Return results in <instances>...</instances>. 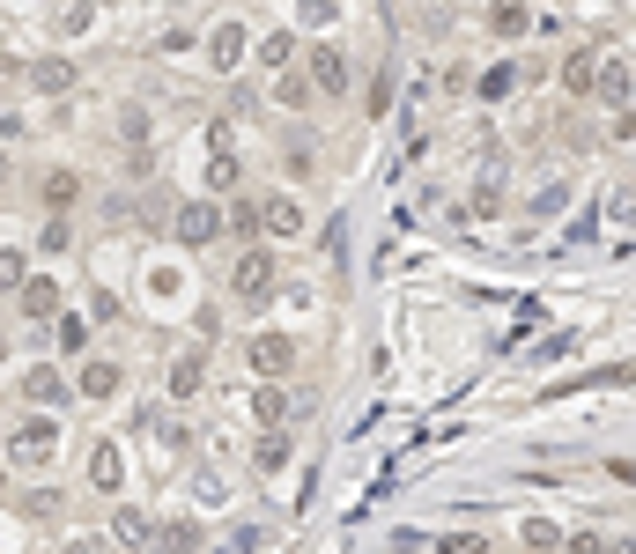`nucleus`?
<instances>
[{
	"mask_svg": "<svg viewBox=\"0 0 636 554\" xmlns=\"http://www.w3.org/2000/svg\"><path fill=\"white\" fill-rule=\"evenodd\" d=\"M563 554H614L600 532H563Z\"/></svg>",
	"mask_w": 636,
	"mask_h": 554,
	"instance_id": "nucleus-33",
	"label": "nucleus"
},
{
	"mask_svg": "<svg viewBox=\"0 0 636 554\" xmlns=\"http://www.w3.org/2000/svg\"><path fill=\"white\" fill-rule=\"evenodd\" d=\"M82 481L97 488V495H119V488H126V451L111 444V436H97V444H89V473H82Z\"/></svg>",
	"mask_w": 636,
	"mask_h": 554,
	"instance_id": "nucleus-10",
	"label": "nucleus"
},
{
	"mask_svg": "<svg viewBox=\"0 0 636 554\" xmlns=\"http://www.w3.org/2000/svg\"><path fill=\"white\" fill-rule=\"evenodd\" d=\"M592 82H600V52H570L563 60V89L570 97H592Z\"/></svg>",
	"mask_w": 636,
	"mask_h": 554,
	"instance_id": "nucleus-22",
	"label": "nucleus"
},
{
	"mask_svg": "<svg viewBox=\"0 0 636 554\" xmlns=\"http://www.w3.org/2000/svg\"><path fill=\"white\" fill-rule=\"evenodd\" d=\"M104 8H119V0H104Z\"/></svg>",
	"mask_w": 636,
	"mask_h": 554,
	"instance_id": "nucleus-42",
	"label": "nucleus"
},
{
	"mask_svg": "<svg viewBox=\"0 0 636 554\" xmlns=\"http://www.w3.org/2000/svg\"><path fill=\"white\" fill-rule=\"evenodd\" d=\"M511 89H518V67H511V60H489V67L474 74V97H481V104H503Z\"/></svg>",
	"mask_w": 636,
	"mask_h": 554,
	"instance_id": "nucleus-19",
	"label": "nucleus"
},
{
	"mask_svg": "<svg viewBox=\"0 0 636 554\" xmlns=\"http://www.w3.org/2000/svg\"><path fill=\"white\" fill-rule=\"evenodd\" d=\"M526 547H533V554H555V547H563V532H555L548 518H533V525H526Z\"/></svg>",
	"mask_w": 636,
	"mask_h": 554,
	"instance_id": "nucleus-32",
	"label": "nucleus"
},
{
	"mask_svg": "<svg viewBox=\"0 0 636 554\" xmlns=\"http://www.w3.org/2000/svg\"><path fill=\"white\" fill-rule=\"evenodd\" d=\"M23 510H30V518H60L67 495H60V488H30V495H23Z\"/></svg>",
	"mask_w": 636,
	"mask_h": 554,
	"instance_id": "nucleus-30",
	"label": "nucleus"
},
{
	"mask_svg": "<svg viewBox=\"0 0 636 554\" xmlns=\"http://www.w3.org/2000/svg\"><path fill=\"white\" fill-rule=\"evenodd\" d=\"M89 318H97V326H111V318H119V296H111V289H97V303H89Z\"/></svg>",
	"mask_w": 636,
	"mask_h": 554,
	"instance_id": "nucleus-38",
	"label": "nucleus"
},
{
	"mask_svg": "<svg viewBox=\"0 0 636 554\" xmlns=\"http://www.w3.org/2000/svg\"><path fill=\"white\" fill-rule=\"evenodd\" d=\"M89 23H97V0H82V8H60V30L74 37V30H89Z\"/></svg>",
	"mask_w": 636,
	"mask_h": 554,
	"instance_id": "nucleus-34",
	"label": "nucleus"
},
{
	"mask_svg": "<svg viewBox=\"0 0 636 554\" xmlns=\"http://www.w3.org/2000/svg\"><path fill=\"white\" fill-rule=\"evenodd\" d=\"M503 207V185H474V215H496Z\"/></svg>",
	"mask_w": 636,
	"mask_h": 554,
	"instance_id": "nucleus-37",
	"label": "nucleus"
},
{
	"mask_svg": "<svg viewBox=\"0 0 636 554\" xmlns=\"http://www.w3.org/2000/svg\"><path fill=\"white\" fill-rule=\"evenodd\" d=\"M37 244H45V252H67V244H74V229H67V215H52V222H45V237H37Z\"/></svg>",
	"mask_w": 636,
	"mask_h": 554,
	"instance_id": "nucleus-35",
	"label": "nucleus"
},
{
	"mask_svg": "<svg viewBox=\"0 0 636 554\" xmlns=\"http://www.w3.org/2000/svg\"><path fill=\"white\" fill-rule=\"evenodd\" d=\"M592 97H600L607 111H636V82L622 60H600V82H592Z\"/></svg>",
	"mask_w": 636,
	"mask_h": 554,
	"instance_id": "nucleus-13",
	"label": "nucleus"
},
{
	"mask_svg": "<svg viewBox=\"0 0 636 554\" xmlns=\"http://www.w3.org/2000/svg\"><path fill=\"white\" fill-rule=\"evenodd\" d=\"M0 370H8V333H0Z\"/></svg>",
	"mask_w": 636,
	"mask_h": 554,
	"instance_id": "nucleus-40",
	"label": "nucleus"
},
{
	"mask_svg": "<svg viewBox=\"0 0 636 554\" xmlns=\"http://www.w3.org/2000/svg\"><path fill=\"white\" fill-rule=\"evenodd\" d=\"M437 554H489V532H444Z\"/></svg>",
	"mask_w": 636,
	"mask_h": 554,
	"instance_id": "nucleus-31",
	"label": "nucleus"
},
{
	"mask_svg": "<svg viewBox=\"0 0 636 554\" xmlns=\"http://www.w3.org/2000/svg\"><path fill=\"white\" fill-rule=\"evenodd\" d=\"M74 200H82V178H74V170H45V207L52 215H67Z\"/></svg>",
	"mask_w": 636,
	"mask_h": 554,
	"instance_id": "nucleus-24",
	"label": "nucleus"
},
{
	"mask_svg": "<svg viewBox=\"0 0 636 554\" xmlns=\"http://www.w3.org/2000/svg\"><path fill=\"white\" fill-rule=\"evenodd\" d=\"M8 458H15L23 473H45L52 458H60V422H52V414H23L15 436H8Z\"/></svg>",
	"mask_w": 636,
	"mask_h": 554,
	"instance_id": "nucleus-1",
	"label": "nucleus"
},
{
	"mask_svg": "<svg viewBox=\"0 0 636 554\" xmlns=\"http://www.w3.org/2000/svg\"><path fill=\"white\" fill-rule=\"evenodd\" d=\"M563 207H570V178H555V185H540V193H533V215H540V222L563 215Z\"/></svg>",
	"mask_w": 636,
	"mask_h": 554,
	"instance_id": "nucleus-29",
	"label": "nucleus"
},
{
	"mask_svg": "<svg viewBox=\"0 0 636 554\" xmlns=\"http://www.w3.org/2000/svg\"><path fill=\"white\" fill-rule=\"evenodd\" d=\"M259 222H267L274 244L304 237V200H296V193H267V200H259Z\"/></svg>",
	"mask_w": 636,
	"mask_h": 554,
	"instance_id": "nucleus-11",
	"label": "nucleus"
},
{
	"mask_svg": "<svg viewBox=\"0 0 636 554\" xmlns=\"http://www.w3.org/2000/svg\"><path fill=\"white\" fill-rule=\"evenodd\" d=\"M274 104H282V111H311L318 104V89H311V74H274Z\"/></svg>",
	"mask_w": 636,
	"mask_h": 554,
	"instance_id": "nucleus-21",
	"label": "nucleus"
},
{
	"mask_svg": "<svg viewBox=\"0 0 636 554\" xmlns=\"http://www.w3.org/2000/svg\"><path fill=\"white\" fill-rule=\"evenodd\" d=\"M119 133H126V141H148V111L126 104V111H119Z\"/></svg>",
	"mask_w": 636,
	"mask_h": 554,
	"instance_id": "nucleus-36",
	"label": "nucleus"
},
{
	"mask_svg": "<svg viewBox=\"0 0 636 554\" xmlns=\"http://www.w3.org/2000/svg\"><path fill=\"white\" fill-rule=\"evenodd\" d=\"M304 74H311L318 97H348V89H355L348 52H341V45H326V37H318V45H304Z\"/></svg>",
	"mask_w": 636,
	"mask_h": 554,
	"instance_id": "nucleus-4",
	"label": "nucleus"
},
{
	"mask_svg": "<svg viewBox=\"0 0 636 554\" xmlns=\"http://www.w3.org/2000/svg\"><path fill=\"white\" fill-rule=\"evenodd\" d=\"M23 82L37 89V97H74L82 67H74V60H30V67H23Z\"/></svg>",
	"mask_w": 636,
	"mask_h": 554,
	"instance_id": "nucleus-12",
	"label": "nucleus"
},
{
	"mask_svg": "<svg viewBox=\"0 0 636 554\" xmlns=\"http://www.w3.org/2000/svg\"><path fill=\"white\" fill-rule=\"evenodd\" d=\"M237 178H245V170H237V156L215 141V156H208V193H222V200H230V193H237Z\"/></svg>",
	"mask_w": 636,
	"mask_h": 554,
	"instance_id": "nucleus-25",
	"label": "nucleus"
},
{
	"mask_svg": "<svg viewBox=\"0 0 636 554\" xmlns=\"http://www.w3.org/2000/svg\"><path fill=\"white\" fill-rule=\"evenodd\" d=\"M0 185H8V148H0Z\"/></svg>",
	"mask_w": 636,
	"mask_h": 554,
	"instance_id": "nucleus-41",
	"label": "nucleus"
},
{
	"mask_svg": "<svg viewBox=\"0 0 636 554\" xmlns=\"http://www.w3.org/2000/svg\"><path fill=\"white\" fill-rule=\"evenodd\" d=\"M230 296H237V303H267V296H274V252H267V244H245V252H237Z\"/></svg>",
	"mask_w": 636,
	"mask_h": 554,
	"instance_id": "nucleus-5",
	"label": "nucleus"
},
{
	"mask_svg": "<svg viewBox=\"0 0 636 554\" xmlns=\"http://www.w3.org/2000/svg\"><path fill=\"white\" fill-rule=\"evenodd\" d=\"M282 458H289V436H282V429H267V436L252 444V473H274Z\"/></svg>",
	"mask_w": 636,
	"mask_h": 554,
	"instance_id": "nucleus-28",
	"label": "nucleus"
},
{
	"mask_svg": "<svg viewBox=\"0 0 636 554\" xmlns=\"http://www.w3.org/2000/svg\"><path fill=\"white\" fill-rule=\"evenodd\" d=\"M252 429H289V392L252 377Z\"/></svg>",
	"mask_w": 636,
	"mask_h": 554,
	"instance_id": "nucleus-17",
	"label": "nucleus"
},
{
	"mask_svg": "<svg viewBox=\"0 0 636 554\" xmlns=\"http://www.w3.org/2000/svg\"><path fill=\"white\" fill-rule=\"evenodd\" d=\"M607 222H629V229H636V200H614V207H607Z\"/></svg>",
	"mask_w": 636,
	"mask_h": 554,
	"instance_id": "nucleus-39",
	"label": "nucleus"
},
{
	"mask_svg": "<svg viewBox=\"0 0 636 554\" xmlns=\"http://www.w3.org/2000/svg\"><path fill=\"white\" fill-rule=\"evenodd\" d=\"M74 392L104 407V399H119V392H126V370H119L111 355H82V370H74Z\"/></svg>",
	"mask_w": 636,
	"mask_h": 554,
	"instance_id": "nucleus-9",
	"label": "nucleus"
},
{
	"mask_svg": "<svg viewBox=\"0 0 636 554\" xmlns=\"http://www.w3.org/2000/svg\"><path fill=\"white\" fill-rule=\"evenodd\" d=\"M52 340H60V355H89V318L82 311H60V318H52Z\"/></svg>",
	"mask_w": 636,
	"mask_h": 554,
	"instance_id": "nucleus-23",
	"label": "nucleus"
},
{
	"mask_svg": "<svg viewBox=\"0 0 636 554\" xmlns=\"http://www.w3.org/2000/svg\"><path fill=\"white\" fill-rule=\"evenodd\" d=\"M296 362H304V348H296L289 333H245V370L259 377V385H282Z\"/></svg>",
	"mask_w": 636,
	"mask_h": 554,
	"instance_id": "nucleus-3",
	"label": "nucleus"
},
{
	"mask_svg": "<svg viewBox=\"0 0 636 554\" xmlns=\"http://www.w3.org/2000/svg\"><path fill=\"white\" fill-rule=\"evenodd\" d=\"M15 311H23L30 326H52V318L67 311V289H60V281H52V274H30L23 289H15Z\"/></svg>",
	"mask_w": 636,
	"mask_h": 554,
	"instance_id": "nucleus-6",
	"label": "nucleus"
},
{
	"mask_svg": "<svg viewBox=\"0 0 636 554\" xmlns=\"http://www.w3.org/2000/svg\"><path fill=\"white\" fill-rule=\"evenodd\" d=\"M23 399H30V407H67L74 377L60 370V362H30V370H23Z\"/></svg>",
	"mask_w": 636,
	"mask_h": 554,
	"instance_id": "nucleus-8",
	"label": "nucleus"
},
{
	"mask_svg": "<svg viewBox=\"0 0 636 554\" xmlns=\"http://www.w3.org/2000/svg\"><path fill=\"white\" fill-rule=\"evenodd\" d=\"M222 229H230V237H245V244H259V237H267L259 200H252V193H230V207H222Z\"/></svg>",
	"mask_w": 636,
	"mask_h": 554,
	"instance_id": "nucleus-18",
	"label": "nucleus"
},
{
	"mask_svg": "<svg viewBox=\"0 0 636 554\" xmlns=\"http://www.w3.org/2000/svg\"><path fill=\"white\" fill-rule=\"evenodd\" d=\"M230 229H222V207L215 200H178L171 207V244H185V252H208V244H222Z\"/></svg>",
	"mask_w": 636,
	"mask_h": 554,
	"instance_id": "nucleus-2",
	"label": "nucleus"
},
{
	"mask_svg": "<svg viewBox=\"0 0 636 554\" xmlns=\"http://www.w3.org/2000/svg\"><path fill=\"white\" fill-rule=\"evenodd\" d=\"M489 30L496 37H526L533 30V8H526V0H489Z\"/></svg>",
	"mask_w": 636,
	"mask_h": 554,
	"instance_id": "nucleus-20",
	"label": "nucleus"
},
{
	"mask_svg": "<svg viewBox=\"0 0 636 554\" xmlns=\"http://www.w3.org/2000/svg\"><path fill=\"white\" fill-rule=\"evenodd\" d=\"M23 281H30V252L23 244H0V296H15Z\"/></svg>",
	"mask_w": 636,
	"mask_h": 554,
	"instance_id": "nucleus-26",
	"label": "nucleus"
},
{
	"mask_svg": "<svg viewBox=\"0 0 636 554\" xmlns=\"http://www.w3.org/2000/svg\"><path fill=\"white\" fill-rule=\"evenodd\" d=\"M156 532H163L156 554H193V547H200V525H193V518H171V525H156Z\"/></svg>",
	"mask_w": 636,
	"mask_h": 554,
	"instance_id": "nucleus-27",
	"label": "nucleus"
},
{
	"mask_svg": "<svg viewBox=\"0 0 636 554\" xmlns=\"http://www.w3.org/2000/svg\"><path fill=\"white\" fill-rule=\"evenodd\" d=\"M163 385H171V399H193L200 385H208V355H200V348L171 355V377H163Z\"/></svg>",
	"mask_w": 636,
	"mask_h": 554,
	"instance_id": "nucleus-16",
	"label": "nucleus"
},
{
	"mask_svg": "<svg viewBox=\"0 0 636 554\" xmlns=\"http://www.w3.org/2000/svg\"><path fill=\"white\" fill-rule=\"evenodd\" d=\"M252 52H259V67H267V74H289L296 60H304V37H296V30H267Z\"/></svg>",
	"mask_w": 636,
	"mask_h": 554,
	"instance_id": "nucleus-14",
	"label": "nucleus"
},
{
	"mask_svg": "<svg viewBox=\"0 0 636 554\" xmlns=\"http://www.w3.org/2000/svg\"><path fill=\"white\" fill-rule=\"evenodd\" d=\"M245 60H252V30L237 23V15H230V23H215V30H208V67H215V74H237Z\"/></svg>",
	"mask_w": 636,
	"mask_h": 554,
	"instance_id": "nucleus-7",
	"label": "nucleus"
},
{
	"mask_svg": "<svg viewBox=\"0 0 636 554\" xmlns=\"http://www.w3.org/2000/svg\"><path fill=\"white\" fill-rule=\"evenodd\" d=\"M111 532H119V547H126V554H156V525H148L134 503L111 510Z\"/></svg>",
	"mask_w": 636,
	"mask_h": 554,
	"instance_id": "nucleus-15",
	"label": "nucleus"
}]
</instances>
